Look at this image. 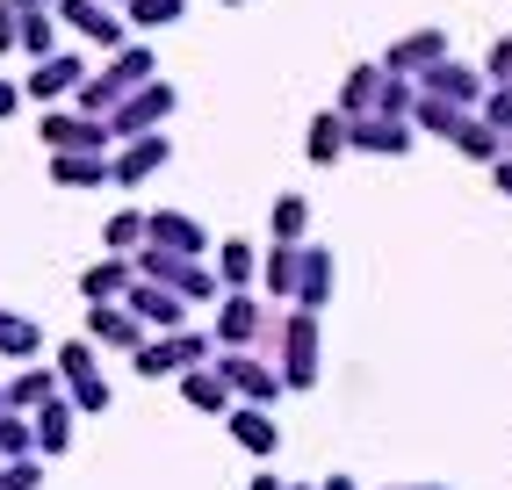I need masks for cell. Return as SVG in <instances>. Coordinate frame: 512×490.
Here are the masks:
<instances>
[{
	"mask_svg": "<svg viewBox=\"0 0 512 490\" xmlns=\"http://www.w3.org/2000/svg\"><path fill=\"white\" fill-rule=\"evenodd\" d=\"M58 375L73 382V397H80V411H101V404H109V382L94 375V354H87L80 339H73V346H65V354H58Z\"/></svg>",
	"mask_w": 512,
	"mask_h": 490,
	"instance_id": "1",
	"label": "cell"
},
{
	"mask_svg": "<svg viewBox=\"0 0 512 490\" xmlns=\"http://www.w3.org/2000/svg\"><path fill=\"white\" fill-rule=\"evenodd\" d=\"M202 354H210L202 339H152V346H138V375H174V368H188Z\"/></svg>",
	"mask_w": 512,
	"mask_h": 490,
	"instance_id": "2",
	"label": "cell"
},
{
	"mask_svg": "<svg viewBox=\"0 0 512 490\" xmlns=\"http://www.w3.org/2000/svg\"><path fill=\"white\" fill-rule=\"evenodd\" d=\"M65 440H73V411H65L58 397L37 404V426H29V447H44V454H65Z\"/></svg>",
	"mask_w": 512,
	"mask_h": 490,
	"instance_id": "3",
	"label": "cell"
},
{
	"mask_svg": "<svg viewBox=\"0 0 512 490\" xmlns=\"http://www.w3.org/2000/svg\"><path fill=\"white\" fill-rule=\"evenodd\" d=\"M231 433H238V447H253V454H275V447H282V433H275V418H267L260 404H246V411H231Z\"/></svg>",
	"mask_w": 512,
	"mask_h": 490,
	"instance_id": "4",
	"label": "cell"
},
{
	"mask_svg": "<svg viewBox=\"0 0 512 490\" xmlns=\"http://www.w3.org/2000/svg\"><path fill=\"white\" fill-rule=\"evenodd\" d=\"M51 397H58V382H51L44 368H22L8 390H0V404H15V411H37V404H51Z\"/></svg>",
	"mask_w": 512,
	"mask_h": 490,
	"instance_id": "5",
	"label": "cell"
},
{
	"mask_svg": "<svg viewBox=\"0 0 512 490\" xmlns=\"http://www.w3.org/2000/svg\"><path fill=\"white\" fill-rule=\"evenodd\" d=\"M311 354H318V339H311V318H296V325H289V382H296V390L318 375V361H311Z\"/></svg>",
	"mask_w": 512,
	"mask_h": 490,
	"instance_id": "6",
	"label": "cell"
},
{
	"mask_svg": "<svg viewBox=\"0 0 512 490\" xmlns=\"http://www.w3.org/2000/svg\"><path fill=\"white\" fill-rule=\"evenodd\" d=\"M87 332H94V339H109V346H138V318H130V310H101V303H94Z\"/></svg>",
	"mask_w": 512,
	"mask_h": 490,
	"instance_id": "7",
	"label": "cell"
},
{
	"mask_svg": "<svg viewBox=\"0 0 512 490\" xmlns=\"http://www.w3.org/2000/svg\"><path fill=\"white\" fill-rule=\"evenodd\" d=\"M217 375H224V382H238V390H246V397H260V404L275 397V375H267L260 361H217Z\"/></svg>",
	"mask_w": 512,
	"mask_h": 490,
	"instance_id": "8",
	"label": "cell"
},
{
	"mask_svg": "<svg viewBox=\"0 0 512 490\" xmlns=\"http://www.w3.org/2000/svg\"><path fill=\"white\" fill-rule=\"evenodd\" d=\"M188 404H202V411H224V404H231V382H224L217 368H202V375H188Z\"/></svg>",
	"mask_w": 512,
	"mask_h": 490,
	"instance_id": "9",
	"label": "cell"
},
{
	"mask_svg": "<svg viewBox=\"0 0 512 490\" xmlns=\"http://www.w3.org/2000/svg\"><path fill=\"white\" fill-rule=\"evenodd\" d=\"M130 310H138V318H152V325H181V303L166 296V289H138V296H130Z\"/></svg>",
	"mask_w": 512,
	"mask_h": 490,
	"instance_id": "10",
	"label": "cell"
},
{
	"mask_svg": "<svg viewBox=\"0 0 512 490\" xmlns=\"http://www.w3.org/2000/svg\"><path fill=\"white\" fill-rule=\"evenodd\" d=\"M152 238H166L174 253H195V245H202V231H195L188 217H152Z\"/></svg>",
	"mask_w": 512,
	"mask_h": 490,
	"instance_id": "11",
	"label": "cell"
},
{
	"mask_svg": "<svg viewBox=\"0 0 512 490\" xmlns=\"http://www.w3.org/2000/svg\"><path fill=\"white\" fill-rule=\"evenodd\" d=\"M73 80H80V65L73 58H51L44 73H29V94H58V87H73Z\"/></svg>",
	"mask_w": 512,
	"mask_h": 490,
	"instance_id": "12",
	"label": "cell"
},
{
	"mask_svg": "<svg viewBox=\"0 0 512 490\" xmlns=\"http://www.w3.org/2000/svg\"><path fill=\"white\" fill-rule=\"evenodd\" d=\"M15 454H29V426L15 411H0V462H15Z\"/></svg>",
	"mask_w": 512,
	"mask_h": 490,
	"instance_id": "13",
	"label": "cell"
},
{
	"mask_svg": "<svg viewBox=\"0 0 512 490\" xmlns=\"http://www.w3.org/2000/svg\"><path fill=\"white\" fill-rule=\"evenodd\" d=\"M44 137H51V145H94L101 130H94V123H65V116H51V123H44Z\"/></svg>",
	"mask_w": 512,
	"mask_h": 490,
	"instance_id": "14",
	"label": "cell"
},
{
	"mask_svg": "<svg viewBox=\"0 0 512 490\" xmlns=\"http://www.w3.org/2000/svg\"><path fill=\"white\" fill-rule=\"evenodd\" d=\"M29 346H37V332H29L22 318H8V310H0V354H29Z\"/></svg>",
	"mask_w": 512,
	"mask_h": 490,
	"instance_id": "15",
	"label": "cell"
},
{
	"mask_svg": "<svg viewBox=\"0 0 512 490\" xmlns=\"http://www.w3.org/2000/svg\"><path fill=\"white\" fill-rule=\"evenodd\" d=\"M65 15H73L80 29H94V37H116V22H109V15H101V8H94V0H73V8H65Z\"/></svg>",
	"mask_w": 512,
	"mask_h": 490,
	"instance_id": "16",
	"label": "cell"
},
{
	"mask_svg": "<svg viewBox=\"0 0 512 490\" xmlns=\"http://www.w3.org/2000/svg\"><path fill=\"white\" fill-rule=\"evenodd\" d=\"M80 289H87L94 303H101V296H116V289H123V267H87V282H80Z\"/></svg>",
	"mask_w": 512,
	"mask_h": 490,
	"instance_id": "17",
	"label": "cell"
},
{
	"mask_svg": "<svg viewBox=\"0 0 512 490\" xmlns=\"http://www.w3.org/2000/svg\"><path fill=\"white\" fill-rule=\"evenodd\" d=\"M253 325H260V318H253V303H231V310H224V339H246Z\"/></svg>",
	"mask_w": 512,
	"mask_h": 490,
	"instance_id": "18",
	"label": "cell"
},
{
	"mask_svg": "<svg viewBox=\"0 0 512 490\" xmlns=\"http://www.w3.org/2000/svg\"><path fill=\"white\" fill-rule=\"evenodd\" d=\"M58 173H65V181H94L101 166H94V159H58Z\"/></svg>",
	"mask_w": 512,
	"mask_h": 490,
	"instance_id": "19",
	"label": "cell"
},
{
	"mask_svg": "<svg viewBox=\"0 0 512 490\" xmlns=\"http://www.w3.org/2000/svg\"><path fill=\"white\" fill-rule=\"evenodd\" d=\"M174 15V0H138V22H166Z\"/></svg>",
	"mask_w": 512,
	"mask_h": 490,
	"instance_id": "20",
	"label": "cell"
},
{
	"mask_svg": "<svg viewBox=\"0 0 512 490\" xmlns=\"http://www.w3.org/2000/svg\"><path fill=\"white\" fill-rule=\"evenodd\" d=\"M15 44V22H8V8H0V51H8Z\"/></svg>",
	"mask_w": 512,
	"mask_h": 490,
	"instance_id": "21",
	"label": "cell"
},
{
	"mask_svg": "<svg viewBox=\"0 0 512 490\" xmlns=\"http://www.w3.org/2000/svg\"><path fill=\"white\" fill-rule=\"evenodd\" d=\"M8 109H15V87H0V116H8Z\"/></svg>",
	"mask_w": 512,
	"mask_h": 490,
	"instance_id": "22",
	"label": "cell"
},
{
	"mask_svg": "<svg viewBox=\"0 0 512 490\" xmlns=\"http://www.w3.org/2000/svg\"><path fill=\"white\" fill-rule=\"evenodd\" d=\"M325 490H354V483H347V476H332V483H325Z\"/></svg>",
	"mask_w": 512,
	"mask_h": 490,
	"instance_id": "23",
	"label": "cell"
},
{
	"mask_svg": "<svg viewBox=\"0 0 512 490\" xmlns=\"http://www.w3.org/2000/svg\"><path fill=\"white\" fill-rule=\"evenodd\" d=\"M253 490H282V483H275V476H260V483H253Z\"/></svg>",
	"mask_w": 512,
	"mask_h": 490,
	"instance_id": "24",
	"label": "cell"
},
{
	"mask_svg": "<svg viewBox=\"0 0 512 490\" xmlns=\"http://www.w3.org/2000/svg\"><path fill=\"white\" fill-rule=\"evenodd\" d=\"M22 8H37V0H22Z\"/></svg>",
	"mask_w": 512,
	"mask_h": 490,
	"instance_id": "25",
	"label": "cell"
}]
</instances>
